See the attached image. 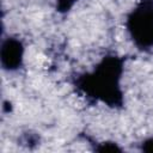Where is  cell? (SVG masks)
Returning a JSON list of instances; mask_svg holds the SVG:
<instances>
[{"mask_svg":"<svg viewBox=\"0 0 153 153\" xmlns=\"http://www.w3.org/2000/svg\"><path fill=\"white\" fill-rule=\"evenodd\" d=\"M1 66L4 69L11 72L20 68L24 56V47L17 38L8 37L2 41L1 44Z\"/></svg>","mask_w":153,"mask_h":153,"instance_id":"cell-3","label":"cell"},{"mask_svg":"<svg viewBox=\"0 0 153 153\" xmlns=\"http://www.w3.org/2000/svg\"><path fill=\"white\" fill-rule=\"evenodd\" d=\"M122 63L116 57H105L91 74L82 79L81 87L94 98L106 102L110 105H117L122 100L121 92Z\"/></svg>","mask_w":153,"mask_h":153,"instance_id":"cell-1","label":"cell"},{"mask_svg":"<svg viewBox=\"0 0 153 153\" xmlns=\"http://www.w3.org/2000/svg\"><path fill=\"white\" fill-rule=\"evenodd\" d=\"M126 26L139 49L153 48V0H141L128 14Z\"/></svg>","mask_w":153,"mask_h":153,"instance_id":"cell-2","label":"cell"},{"mask_svg":"<svg viewBox=\"0 0 153 153\" xmlns=\"http://www.w3.org/2000/svg\"><path fill=\"white\" fill-rule=\"evenodd\" d=\"M142 148L145 151H153V137H151L147 141H145V145H143Z\"/></svg>","mask_w":153,"mask_h":153,"instance_id":"cell-4","label":"cell"},{"mask_svg":"<svg viewBox=\"0 0 153 153\" xmlns=\"http://www.w3.org/2000/svg\"><path fill=\"white\" fill-rule=\"evenodd\" d=\"M74 0H60V6L63 7V8H67L69 7V5L73 2Z\"/></svg>","mask_w":153,"mask_h":153,"instance_id":"cell-5","label":"cell"}]
</instances>
